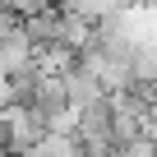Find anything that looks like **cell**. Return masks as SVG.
I'll list each match as a JSON object with an SVG mask.
<instances>
[{
  "mask_svg": "<svg viewBox=\"0 0 157 157\" xmlns=\"http://www.w3.org/2000/svg\"><path fill=\"white\" fill-rule=\"evenodd\" d=\"M60 88H65V106L69 111H88V106H97L106 93H102V83L83 69V65H74L69 74H60Z\"/></svg>",
  "mask_w": 157,
  "mask_h": 157,
  "instance_id": "1",
  "label": "cell"
}]
</instances>
